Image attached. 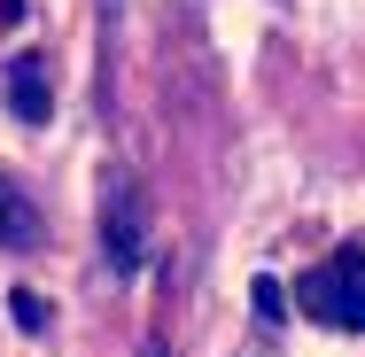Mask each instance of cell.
Masks as SVG:
<instances>
[{
  "label": "cell",
  "mask_w": 365,
  "mask_h": 357,
  "mask_svg": "<svg viewBox=\"0 0 365 357\" xmlns=\"http://www.w3.org/2000/svg\"><path fill=\"white\" fill-rule=\"evenodd\" d=\"M295 303H303L319 326L365 334V249H334L327 264H311V272L295 280Z\"/></svg>",
  "instance_id": "1"
},
{
  "label": "cell",
  "mask_w": 365,
  "mask_h": 357,
  "mask_svg": "<svg viewBox=\"0 0 365 357\" xmlns=\"http://www.w3.org/2000/svg\"><path fill=\"white\" fill-rule=\"evenodd\" d=\"M140 257H148V195L133 171H117L101 187V264L109 272H140Z\"/></svg>",
  "instance_id": "2"
},
{
  "label": "cell",
  "mask_w": 365,
  "mask_h": 357,
  "mask_svg": "<svg viewBox=\"0 0 365 357\" xmlns=\"http://www.w3.org/2000/svg\"><path fill=\"white\" fill-rule=\"evenodd\" d=\"M0 101H8L24 125H47V109H55V93H47V63H39V55H16V63L0 71Z\"/></svg>",
  "instance_id": "3"
},
{
  "label": "cell",
  "mask_w": 365,
  "mask_h": 357,
  "mask_svg": "<svg viewBox=\"0 0 365 357\" xmlns=\"http://www.w3.org/2000/svg\"><path fill=\"white\" fill-rule=\"evenodd\" d=\"M47 225H39V210H31V195L16 187V179H0V249H31Z\"/></svg>",
  "instance_id": "4"
},
{
  "label": "cell",
  "mask_w": 365,
  "mask_h": 357,
  "mask_svg": "<svg viewBox=\"0 0 365 357\" xmlns=\"http://www.w3.org/2000/svg\"><path fill=\"white\" fill-rule=\"evenodd\" d=\"M16 319H24V326H31V334H39V326H47V303H39V295H31V287H24V295H16Z\"/></svg>",
  "instance_id": "5"
},
{
  "label": "cell",
  "mask_w": 365,
  "mask_h": 357,
  "mask_svg": "<svg viewBox=\"0 0 365 357\" xmlns=\"http://www.w3.org/2000/svg\"><path fill=\"white\" fill-rule=\"evenodd\" d=\"M257 311H264V326H280V280H257Z\"/></svg>",
  "instance_id": "6"
}]
</instances>
